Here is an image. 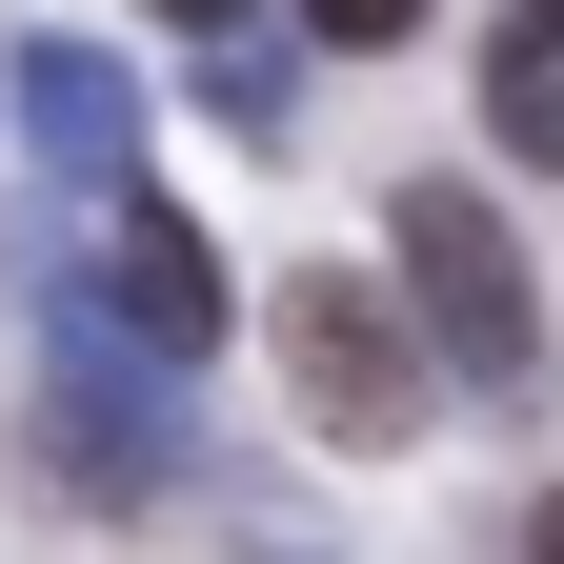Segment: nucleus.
Segmentation results:
<instances>
[{
	"instance_id": "obj_1",
	"label": "nucleus",
	"mask_w": 564,
	"mask_h": 564,
	"mask_svg": "<svg viewBox=\"0 0 564 564\" xmlns=\"http://www.w3.org/2000/svg\"><path fill=\"white\" fill-rule=\"evenodd\" d=\"M383 262H403L423 343H444V383H484V403L544 383V282H524V242H505L484 182H403V202H383Z\"/></svg>"
},
{
	"instance_id": "obj_2",
	"label": "nucleus",
	"mask_w": 564,
	"mask_h": 564,
	"mask_svg": "<svg viewBox=\"0 0 564 564\" xmlns=\"http://www.w3.org/2000/svg\"><path fill=\"white\" fill-rule=\"evenodd\" d=\"M282 383H303V423L323 444H423L444 423V343H423V303L403 282H364V262H303L282 282Z\"/></svg>"
},
{
	"instance_id": "obj_3",
	"label": "nucleus",
	"mask_w": 564,
	"mask_h": 564,
	"mask_svg": "<svg viewBox=\"0 0 564 564\" xmlns=\"http://www.w3.org/2000/svg\"><path fill=\"white\" fill-rule=\"evenodd\" d=\"M41 464L82 484V505H182V484H202L182 364H141L101 303H61V364H41Z\"/></svg>"
},
{
	"instance_id": "obj_4",
	"label": "nucleus",
	"mask_w": 564,
	"mask_h": 564,
	"mask_svg": "<svg viewBox=\"0 0 564 564\" xmlns=\"http://www.w3.org/2000/svg\"><path fill=\"white\" fill-rule=\"evenodd\" d=\"M101 323L141 343V364H202V343H223V242L182 223V202H101Z\"/></svg>"
},
{
	"instance_id": "obj_5",
	"label": "nucleus",
	"mask_w": 564,
	"mask_h": 564,
	"mask_svg": "<svg viewBox=\"0 0 564 564\" xmlns=\"http://www.w3.org/2000/svg\"><path fill=\"white\" fill-rule=\"evenodd\" d=\"M0 101H21V141H41L82 202H121V182H141V82H121L101 41H21V61H0Z\"/></svg>"
},
{
	"instance_id": "obj_6",
	"label": "nucleus",
	"mask_w": 564,
	"mask_h": 564,
	"mask_svg": "<svg viewBox=\"0 0 564 564\" xmlns=\"http://www.w3.org/2000/svg\"><path fill=\"white\" fill-rule=\"evenodd\" d=\"M484 121H505V162H564V41H505V61H484Z\"/></svg>"
},
{
	"instance_id": "obj_7",
	"label": "nucleus",
	"mask_w": 564,
	"mask_h": 564,
	"mask_svg": "<svg viewBox=\"0 0 564 564\" xmlns=\"http://www.w3.org/2000/svg\"><path fill=\"white\" fill-rule=\"evenodd\" d=\"M423 21H444V0H303V41H343V61H403Z\"/></svg>"
},
{
	"instance_id": "obj_8",
	"label": "nucleus",
	"mask_w": 564,
	"mask_h": 564,
	"mask_svg": "<svg viewBox=\"0 0 564 564\" xmlns=\"http://www.w3.org/2000/svg\"><path fill=\"white\" fill-rule=\"evenodd\" d=\"M202 101H223L242 141H282V121H303V101H282V61H262V41H223V61H202Z\"/></svg>"
},
{
	"instance_id": "obj_9",
	"label": "nucleus",
	"mask_w": 564,
	"mask_h": 564,
	"mask_svg": "<svg viewBox=\"0 0 564 564\" xmlns=\"http://www.w3.org/2000/svg\"><path fill=\"white\" fill-rule=\"evenodd\" d=\"M141 21H202V41H223V21H262V0H141Z\"/></svg>"
},
{
	"instance_id": "obj_10",
	"label": "nucleus",
	"mask_w": 564,
	"mask_h": 564,
	"mask_svg": "<svg viewBox=\"0 0 564 564\" xmlns=\"http://www.w3.org/2000/svg\"><path fill=\"white\" fill-rule=\"evenodd\" d=\"M524 564H564V484H544V505H524Z\"/></svg>"
},
{
	"instance_id": "obj_11",
	"label": "nucleus",
	"mask_w": 564,
	"mask_h": 564,
	"mask_svg": "<svg viewBox=\"0 0 564 564\" xmlns=\"http://www.w3.org/2000/svg\"><path fill=\"white\" fill-rule=\"evenodd\" d=\"M524 41H564V0H524Z\"/></svg>"
}]
</instances>
